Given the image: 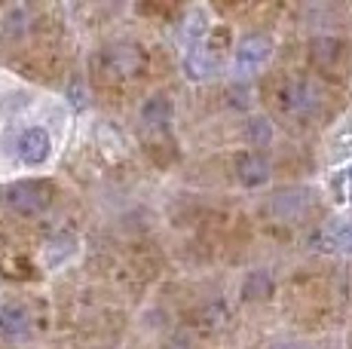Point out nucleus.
Wrapping results in <instances>:
<instances>
[{"instance_id":"nucleus-14","label":"nucleus","mask_w":352,"mask_h":349,"mask_svg":"<svg viewBox=\"0 0 352 349\" xmlns=\"http://www.w3.org/2000/svg\"><path fill=\"white\" fill-rule=\"evenodd\" d=\"M25 25H28V10H10L6 12V19H3V34L6 37H19L25 31Z\"/></svg>"},{"instance_id":"nucleus-2","label":"nucleus","mask_w":352,"mask_h":349,"mask_svg":"<svg viewBox=\"0 0 352 349\" xmlns=\"http://www.w3.org/2000/svg\"><path fill=\"white\" fill-rule=\"evenodd\" d=\"M3 203L19 214H40L52 203L50 181H16L3 190Z\"/></svg>"},{"instance_id":"nucleus-5","label":"nucleus","mask_w":352,"mask_h":349,"mask_svg":"<svg viewBox=\"0 0 352 349\" xmlns=\"http://www.w3.org/2000/svg\"><path fill=\"white\" fill-rule=\"evenodd\" d=\"M270 56H273V40L270 34H248L239 40V46H236V71L245 77V74H254L261 71L263 65L270 62Z\"/></svg>"},{"instance_id":"nucleus-3","label":"nucleus","mask_w":352,"mask_h":349,"mask_svg":"<svg viewBox=\"0 0 352 349\" xmlns=\"http://www.w3.org/2000/svg\"><path fill=\"white\" fill-rule=\"evenodd\" d=\"M98 74L107 80H126L135 77L141 71V49L132 43H117V46H107V49L98 52Z\"/></svg>"},{"instance_id":"nucleus-15","label":"nucleus","mask_w":352,"mask_h":349,"mask_svg":"<svg viewBox=\"0 0 352 349\" xmlns=\"http://www.w3.org/2000/svg\"><path fill=\"white\" fill-rule=\"evenodd\" d=\"M270 276L267 273H254V276H248V282H245V297L248 300H254V297H267L270 294Z\"/></svg>"},{"instance_id":"nucleus-6","label":"nucleus","mask_w":352,"mask_h":349,"mask_svg":"<svg viewBox=\"0 0 352 349\" xmlns=\"http://www.w3.org/2000/svg\"><path fill=\"white\" fill-rule=\"evenodd\" d=\"M16 150H19V159H22V163L40 166V163H46V159H50L52 141H50V135H46L43 129H40V126H34V129H25L22 135H19Z\"/></svg>"},{"instance_id":"nucleus-8","label":"nucleus","mask_w":352,"mask_h":349,"mask_svg":"<svg viewBox=\"0 0 352 349\" xmlns=\"http://www.w3.org/2000/svg\"><path fill=\"white\" fill-rule=\"evenodd\" d=\"M236 178L242 187H263L270 181V163L261 153H242L236 163Z\"/></svg>"},{"instance_id":"nucleus-16","label":"nucleus","mask_w":352,"mask_h":349,"mask_svg":"<svg viewBox=\"0 0 352 349\" xmlns=\"http://www.w3.org/2000/svg\"><path fill=\"white\" fill-rule=\"evenodd\" d=\"M349 196H352V169H349Z\"/></svg>"},{"instance_id":"nucleus-10","label":"nucleus","mask_w":352,"mask_h":349,"mask_svg":"<svg viewBox=\"0 0 352 349\" xmlns=\"http://www.w3.org/2000/svg\"><path fill=\"white\" fill-rule=\"evenodd\" d=\"M316 239L324 245V248H343L352 243V218L349 214H340V218L328 221V224L322 227L319 233H316Z\"/></svg>"},{"instance_id":"nucleus-13","label":"nucleus","mask_w":352,"mask_h":349,"mask_svg":"<svg viewBox=\"0 0 352 349\" xmlns=\"http://www.w3.org/2000/svg\"><path fill=\"white\" fill-rule=\"evenodd\" d=\"M248 141H252L254 147H267L270 141H273V126H270V120L254 117L252 123H248Z\"/></svg>"},{"instance_id":"nucleus-9","label":"nucleus","mask_w":352,"mask_h":349,"mask_svg":"<svg viewBox=\"0 0 352 349\" xmlns=\"http://www.w3.org/2000/svg\"><path fill=\"white\" fill-rule=\"evenodd\" d=\"M172 98L166 95V92H157V95H151L144 104H141V123L147 126V129H162V126L172 123Z\"/></svg>"},{"instance_id":"nucleus-1","label":"nucleus","mask_w":352,"mask_h":349,"mask_svg":"<svg viewBox=\"0 0 352 349\" xmlns=\"http://www.w3.org/2000/svg\"><path fill=\"white\" fill-rule=\"evenodd\" d=\"M279 111L288 113L291 120H316L324 107V89L313 77H291L279 89Z\"/></svg>"},{"instance_id":"nucleus-4","label":"nucleus","mask_w":352,"mask_h":349,"mask_svg":"<svg viewBox=\"0 0 352 349\" xmlns=\"http://www.w3.org/2000/svg\"><path fill=\"white\" fill-rule=\"evenodd\" d=\"M316 203H319V193H316L313 187H291V190L276 193L273 203H270V212H273L279 221L297 224V221H303L316 209Z\"/></svg>"},{"instance_id":"nucleus-11","label":"nucleus","mask_w":352,"mask_h":349,"mask_svg":"<svg viewBox=\"0 0 352 349\" xmlns=\"http://www.w3.org/2000/svg\"><path fill=\"white\" fill-rule=\"evenodd\" d=\"M206 31H208V12L202 10V6H193L184 16V22H181V40H184L187 46H196L206 37Z\"/></svg>"},{"instance_id":"nucleus-7","label":"nucleus","mask_w":352,"mask_h":349,"mask_svg":"<svg viewBox=\"0 0 352 349\" xmlns=\"http://www.w3.org/2000/svg\"><path fill=\"white\" fill-rule=\"evenodd\" d=\"M218 71H221V56L218 52H212L208 46H202V43H196V46L187 49L184 74L190 80H208V77H214Z\"/></svg>"},{"instance_id":"nucleus-12","label":"nucleus","mask_w":352,"mask_h":349,"mask_svg":"<svg viewBox=\"0 0 352 349\" xmlns=\"http://www.w3.org/2000/svg\"><path fill=\"white\" fill-rule=\"evenodd\" d=\"M0 331H3L6 337H22V334L28 331V313L16 304H6L3 310H0Z\"/></svg>"}]
</instances>
